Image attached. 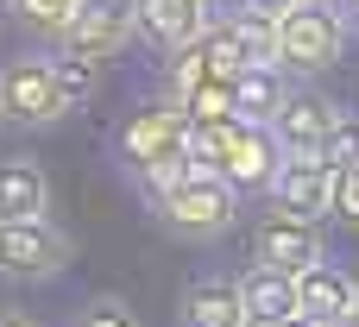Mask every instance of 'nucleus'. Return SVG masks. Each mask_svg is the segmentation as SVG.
Segmentation results:
<instances>
[{
	"instance_id": "nucleus-15",
	"label": "nucleus",
	"mask_w": 359,
	"mask_h": 327,
	"mask_svg": "<svg viewBox=\"0 0 359 327\" xmlns=\"http://www.w3.org/2000/svg\"><path fill=\"white\" fill-rule=\"evenodd\" d=\"M284 95H290V82H284L278 63H246V69L233 76V88H227V107H233L240 120L271 126V113L284 107Z\"/></svg>"
},
{
	"instance_id": "nucleus-9",
	"label": "nucleus",
	"mask_w": 359,
	"mask_h": 327,
	"mask_svg": "<svg viewBox=\"0 0 359 327\" xmlns=\"http://www.w3.org/2000/svg\"><path fill=\"white\" fill-rule=\"evenodd\" d=\"M334 120H341V101L316 95V88H290V95H284V107L271 113V132H278L284 158H322V145H328Z\"/></svg>"
},
{
	"instance_id": "nucleus-23",
	"label": "nucleus",
	"mask_w": 359,
	"mask_h": 327,
	"mask_svg": "<svg viewBox=\"0 0 359 327\" xmlns=\"http://www.w3.org/2000/svg\"><path fill=\"white\" fill-rule=\"evenodd\" d=\"M0 327H44L38 315H25V309H0Z\"/></svg>"
},
{
	"instance_id": "nucleus-24",
	"label": "nucleus",
	"mask_w": 359,
	"mask_h": 327,
	"mask_svg": "<svg viewBox=\"0 0 359 327\" xmlns=\"http://www.w3.org/2000/svg\"><path fill=\"white\" fill-rule=\"evenodd\" d=\"M334 6H341V19H347V25L359 32V0H334Z\"/></svg>"
},
{
	"instance_id": "nucleus-21",
	"label": "nucleus",
	"mask_w": 359,
	"mask_h": 327,
	"mask_svg": "<svg viewBox=\"0 0 359 327\" xmlns=\"http://www.w3.org/2000/svg\"><path fill=\"white\" fill-rule=\"evenodd\" d=\"M322 158L341 170V164H359V113L341 107V120H334V132H328V145H322Z\"/></svg>"
},
{
	"instance_id": "nucleus-13",
	"label": "nucleus",
	"mask_w": 359,
	"mask_h": 327,
	"mask_svg": "<svg viewBox=\"0 0 359 327\" xmlns=\"http://www.w3.org/2000/svg\"><path fill=\"white\" fill-rule=\"evenodd\" d=\"M177 327H252L246 321V302H240V277H196L177 302Z\"/></svg>"
},
{
	"instance_id": "nucleus-6",
	"label": "nucleus",
	"mask_w": 359,
	"mask_h": 327,
	"mask_svg": "<svg viewBox=\"0 0 359 327\" xmlns=\"http://www.w3.org/2000/svg\"><path fill=\"white\" fill-rule=\"evenodd\" d=\"M177 151H189V126H183V107H177V101L139 107V113L114 132V164H120L126 176H139V170L177 158Z\"/></svg>"
},
{
	"instance_id": "nucleus-20",
	"label": "nucleus",
	"mask_w": 359,
	"mask_h": 327,
	"mask_svg": "<svg viewBox=\"0 0 359 327\" xmlns=\"http://www.w3.org/2000/svg\"><path fill=\"white\" fill-rule=\"evenodd\" d=\"M82 0H6V13L13 19H25L32 32H44V38H57L63 25H69V13H76Z\"/></svg>"
},
{
	"instance_id": "nucleus-4",
	"label": "nucleus",
	"mask_w": 359,
	"mask_h": 327,
	"mask_svg": "<svg viewBox=\"0 0 359 327\" xmlns=\"http://www.w3.org/2000/svg\"><path fill=\"white\" fill-rule=\"evenodd\" d=\"M76 265V239L50 221V214H32V221H0V277L6 284H50Z\"/></svg>"
},
{
	"instance_id": "nucleus-28",
	"label": "nucleus",
	"mask_w": 359,
	"mask_h": 327,
	"mask_svg": "<svg viewBox=\"0 0 359 327\" xmlns=\"http://www.w3.org/2000/svg\"><path fill=\"white\" fill-rule=\"evenodd\" d=\"M353 284H359V271H353Z\"/></svg>"
},
{
	"instance_id": "nucleus-14",
	"label": "nucleus",
	"mask_w": 359,
	"mask_h": 327,
	"mask_svg": "<svg viewBox=\"0 0 359 327\" xmlns=\"http://www.w3.org/2000/svg\"><path fill=\"white\" fill-rule=\"evenodd\" d=\"M50 208V170L38 158H0V221H32Z\"/></svg>"
},
{
	"instance_id": "nucleus-18",
	"label": "nucleus",
	"mask_w": 359,
	"mask_h": 327,
	"mask_svg": "<svg viewBox=\"0 0 359 327\" xmlns=\"http://www.w3.org/2000/svg\"><path fill=\"white\" fill-rule=\"evenodd\" d=\"M221 19L240 32V44H246L252 63H278V13H271V6H259V0H233Z\"/></svg>"
},
{
	"instance_id": "nucleus-26",
	"label": "nucleus",
	"mask_w": 359,
	"mask_h": 327,
	"mask_svg": "<svg viewBox=\"0 0 359 327\" xmlns=\"http://www.w3.org/2000/svg\"><path fill=\"white\" fill-rule=\"evenodd\" d=\"M328 327H359V309H347V315H341V321H328Z\"/></svg>"
},
{
	"instance_id": "nucleus-11",
	"label": "nucleus",
	"mask_w": 359,
	"mask_h": 327,
	"mask_svg": "<svg viewBox=\"0 0 359 327\" xmlns=\"http://www.w3.org/2000/svg\"><path fill=\"white\" fill-rule=\"evenodd\" d=\"M328 195H334V164L328 158H284L271 176V208L303 214V221H328Z\"/></svg>"
},
{
	"instance_id": "nucleus-22",
	"label": "nucleus",
	"mask_w": 359,
	"mask_h": 327,
	"mask_svg": "<svg viewBox=\"0 0 359 327\" xmlns=\"http://www.w3.org/2000/svg\"><path fill=\"white\" fill-rule=\"evenodd\" d=\"M328 214L359 227V164H341L334 170V195H328Z\"/></svg>"
},
{
	"instance_id": "nucleus-5",
	"label": "nucleus",
	"mask_w": 359,
	"mask_h": 327,
	"mask_svg": "<svg viewBox=\"0 0 359 327\" xmlns=\"http://www.w3.org/2000/svg\"><path fill=\"white\" fill-rule=\"evenodd\" d=\"M246 63H252V57H246L240 32H233L227 19H208V32L170 57V101L202 95V88H233V76H240Z\"/></svg>"
},
{
	"instance_id": "nucleus-2",
	"label": "nucleus",
	"mask_w": 359,
	"mask_h": 327,
	"mask_svg": "<svg viewBox=\"0 0 359 327\" xmlns=\"http://www.w3.org/2000/svg\"><path fill=\"white\" fill-rule=\"evenodd\" d=\"M347 38L353 25L341 19L334 0H303V6H284L278 13V69H297V76H322L347 57Z\"/></svg>"
},
{
	"instance_id": "nucleus-1",
	"label": "nucleus",
	"mask_w": 359,
	"mask_h": 327,
	"mask_svg": "<svg viewBox=\"0 0 359 327\" xmlns=\"http://www.w3.org/2000/svg\"><path fill=\"white\" fill-rule=\"evenodd\" d=\"M151 221L170 239H183V246H215L240 221V195L221 183V170H189L183 183H170L164 195H151Z\"/></svg>"
},
{
	"instance_id": "nucleus-10",
	"label": "nucleus",
	"mask_w": 359,
	"mask_h": 327,
	"mask_svg": "<svg viewBox=\"0 0 359 327\" xmlns=\"http://www.w3.org/2000/svg\"><path fill=\"white\" fill-rule=\"evenodd\" d=\"M208 19H215V0H133V32L158 57H177L183 44H196Z\"/></svg>"
},
{
	"instance_id": "nucleus-25",
	"label": "nucleus",
	"mask_w": 359,
	"mask_h": 327,
	"mask_svg": "<svg viewBox=\"0 0 359 327\" xmlns=\"http://www.w3.org/2000/svg\"><path fill=\"white\" fill-rule=\"evenodd\" d=\"M265 327H322V321H309V315H284V321H265Z\"/></svg>"
},
{
	"instance_id": "nucleus-12",
	"label": "nucleus",
	"mask_w": 359,
	"mask_h": 327,
	"mask_svg": "<svg viewBox=\"0 0 359 327\" xmlns=\"http://www.w3.org/2000/svg\"><path fill=\"white\" fill-rule=\"evenodd\" d=\"M347 309H359V284L347 265H334V258H322V265H309V271H297V315H309V321H341Z\"/></svg>"
},
{
	"instance_id": "nucleus-27",
	"label": "nucleus",
	"mask_w": 359,
	"mask_h": 327,
	"mask_svg": "<svg viewBox=\"0 0 359 327\" xmlns=\"http://www.w3.org/2000/svg\"><path fill=\"white\" fill-rule=\"evenodd\" d=\"M259 6H271V13H284V6H303V0H259Z\"/></svg>"
},
{
	"instance_id": "nucleus-8",
	"label": "nucleus",
	"mask_w": 359,
	"mask_h": 327,
	"mask_svg": "<svg viewBox=\"0 0 359 327\" xmlns=\"http://www.w3.org/2000/svg\"><path fill=\"white\" fill-rule=\"evenodd\" d=\"M133 38H139V32H133V0H82V6L69 13V25L57 32V44H69V50H82V57H95V63L126 57Z\"/></svg>"
},
{
	"instance_id": "nucleus-3",
	"label": "nucleus",
	"mask_w": 359,
	"mask_h": 327,
	"mask_svg": "<svg viewBox=\"0 0 359 327\" xmlns=\"http://www.w3.org/2000/svg\"><path fill=\"white\" fill-rule=\"evenodd\" d=\"M57 120H69V101L57 88L50 50H19L0 63V126L19 132H50Z\"/></svg>"
},
{
	"instance_id": "nucleus-7",
	"label": "nucleus",
	"mask_w": 359,
	"mask_h": 327,
	"mask_svg": "<svg viewBox=\"0 0 359 327\" xmlns=\"http://www.w3.org/2000/svg\"><path fill=\"white\" fill-rule=\"evenodd\" d=\"M328 258V233L322 221H303V214H284V208H265L259 227H252V265H271V271H309Z\"/></svg>"
},
{
	"instance_id": "nucleus-16",
	"label": "nucleus",
	"mask_w": 359,
	"mask_h": 327,
	"mask_svg": "<svg viewBox=\"0 0 359 327\" xmlns=\"http://www.w3.org/2000/svg\"><path fill=\"white\" fill-rule=\"evenodd\" d=\"M240 302H246V321L252 327L284 321V315H297V277L271 271V265H252V271H240Z\"/></svg>"
},
{
	"instance_id": "nucleus-19",
	"label": "nucleus",
	"mask_w": 359,
	"mask_h": 327,
	"mask_svg": "<svg viewBox=\"0 0 359 327\" xmlns=\"http://www.w3.org/2000/svg\"><path fill=\"white\" fill-rule=\"evenodd\" d=\"M69 327H145V321H139V309H133L126 296H107V290H101V296H88V302L69 315Z\"/></svg>"
},
{
	"instance_id": "nucleus-17",
	"label": "nucleus",
	"mask_w": 359,
	"mask_h": 327,
	"mask_svg": "<svg viewBox=\"0 0 359 327\" xmlns=\"http://www.w3.org/2000/svg\"><path fill=\"white\" fill-rule=\"evenodd\" d=\"M50 69H57V88H63L69 113L95 107V95H101V69H107V63H95V57H82V50L57 44V50H50Z\"/></svg>"
}]
</instances>
